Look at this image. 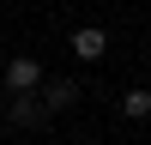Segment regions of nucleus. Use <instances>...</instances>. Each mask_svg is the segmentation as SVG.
Listing matches in <instances>:
<instances>
[{
	"mask_svg": "<svg viewBox=\"0 0 151 145\" xmlns=\"http://www.w3.org/2000/svg\"><path fill=\"white\" fill-rule=\"evenodd\" d=\"M36 91H42V109H48V115H60V109L79 103V85H73V79H42Z\"/></svg>",
	"mask_w": 151,
	"mask_h": 145,
	"instance_id": "nucleus-4",
	"label": "nucleus"
},
{
	"mask_svg": "<svg viewBox=\"0 0 151 145\" xmlns=\"http://www.w3.org/2000/svg\"><path fill=\"white\" fill-rule=\"evenodd\" d=\"M121 115H133V121H151V91H139V85H133V91L121 97Z\"/></svg>",
	"mask_w": 151,
	"mask_h": 145,
	"instance_id": "nucleus-5",
	"label": "nucleus"
},
{
	"mask_svg": "<svg viewBox=\"0 0 151 145\" xmlns=\"http://www.w3.org/2000/svg\"><path fill=\"white\" fill-rule=\"evenodd\" d=\"M6 121H12V127H42L48 109H42L36 91H12V97H6Z\"/></svg>",
	"mask_w": 151,
	"mask_h": 145,
	"instance_id": "nucleus-1",
	"label": "nucleus"
},
{
	"mask_svg": "<svg viewBox=\"0 0 151 145\" xmlns=\"http://www.w3.org/2000/svg\"><path fill=\"white\" fill-rule=\"evenodd\" d=\"M36 85H42V67L30 55H12L6 60V91H36Z\"/></svg>",
	"mask_w": 151,
	"mask_h": 145,
	"instance_id": "nucleus-3",
	"label": "nucleus"
},
{
	"mask_svg": "<svg viewBox=\"0 0 151 145\" xmlns=\"http://www.w3.org/2000/svg\"><path fill=\"white\" fill-rule=\"evenodd\" d=\"M73 55L79 60H103L109 55V30L103 24H79V30H73Z\"/></svg>",
	"mask_w": 151,
	"mask_h": 145,
	"instance_id": "nucleus-2",
	"label": "nucleus"
}]
</instances>
